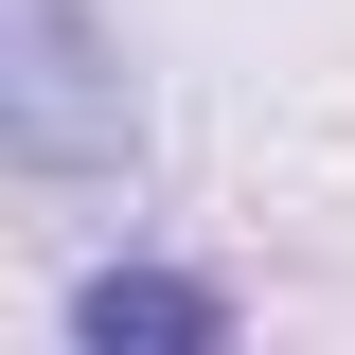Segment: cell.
Segmentation results:
<instances>
[{
	"mask_svg": "<svg viewBox=\"0 0 355 355\" xmlns=\"http://www.w3.org/2000/svg\"><path fill=\"white\" fill-rule=\"evenodd\" d=\"M0 160L18 178H125L142 160L125 36H107L89 0H0Z\"/></svg>",
	"mask_w": 355,
	"mask_h": 355,
	"instance_id": "6da1fadb",
	"label": "cell"
},
{
	"mask_svg": "<svg viewBox=\"0 0 355 355\" xmlns=\"http://www.w3.org/2000/svg\"><path fill=\"white\" fill-rule=\"evenodd\" d=\"M71 338L89 355H231V284H196V266H89Z\"/></svg>",
	"mask_w": 355,
	"mask_h": 355,
	"instance_id": "7a4b0ae2",
	"label": "cell"
}]
</instances>
